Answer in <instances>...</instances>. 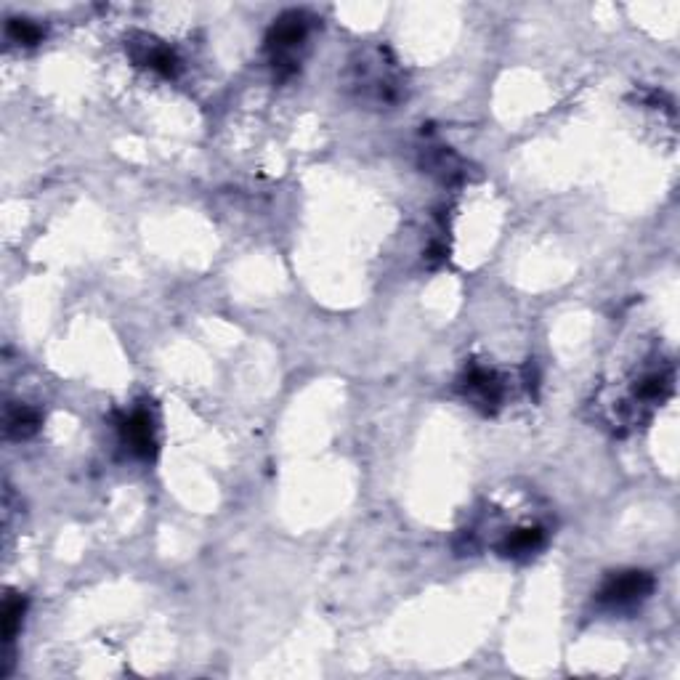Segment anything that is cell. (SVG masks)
<instances>
[{
    "mask_svg": "<svg viewBox=\"0 0 680 680\" xmlns=\"http://www.w3.org/2000/svg\"><path fill=\"white\" fill-rule=\"evenodd\" d=\"M40 423H43V415H40L35 407H30V404H14V407H8L6 410V436L8 439H30V436H35L40 428Z\"/></svg>",
    "mask_w": 680,
    "mask_h": 680,
    "instance_id": "cell-8",
    "label": "cell"
},
{
    "mask_svg": "<svg viewBox=\"0 0 680 680\" xmlns=\"http://www.w3.org/2000/svg\"><path fill=\"white\" fill-rule=\"evenodd\" d=\"M131 56L141 67L163 75V78H176L178 75V56L168 46H160L155 40L144 38L141 43H131Z\"/></svg>",
    "mask_w": 680,
    "mask_h": 680,
    "instance_id": "cell-6",
    "label": "cell"
},
{
    "mask_svg": "<svg viewBox=\"0 0 680 680\" xmlns=\"http://www.w3.org/2000/svg\"><path fill=\"white\" fill-rule=\"evenodd\" d=\"M673 391V378L667 372H646L638 383H635L633 396L643 404H662L667 399V394Z\"/></svg>",
    "mask_w": 680,
    "mask_h": 680,
    "instance_id": "cell-9",
    "label": "cell"
},
{
    "mask_svg": "<svg viewBox=\"0 0 680 680\" xmlns=\"http://www.w3.org/2000/svg\"><path fill=\"white\" fill-rule=\"evenodd\" d=\"M380 51H378V59L375 62H367V59H362V62L356 64V88H359V93H362V99H370L375 101L378 107H383V104H396V101L402 99V83L391 75V64H386L383 59H380Z\"/></svg>",
    "mask_w": 680,
    "mask_h": 680,
    "instance_id": "cell-3",
    "label": "cell"
},
{
    "mask_svg": "<svg viewBox=\"0 0 680 680\" xmlns=\"http://www.w3.org/2000/svg\"><path fill=\"white\" fill-rule=\"evenodd\" d=\"M311 32V19L303 11H287L274 19L269 35H266V51H269L271 67L279 80L293 78L301 67V48L306 46Z\"/></svg>",
    "mask_w": 680,
    "mask_h": 680,
    "instance_id": "cell-1",
    "label": "cell"
},
{
    "mask_svg": "<svg viewBox=\"0 0 680 680\" xmlns=\"http://www.w3.org/2000/svg\"><path fill=\"white\" fill-rule=\"evenodd\" d=\"M460 391L465 394L473 407H481L484 412H495L505 399L503 380L497 378V372L481 367V364H471L460 378Z\"/></svg>",
    "mask_w": 680,
    "mask_h": 680,
    "instance_id": "cell-4",
    "label": "cell"
},
{
    "mask_svg": "<svg viewBox=\"0 0 680 680\" xmlns=\"http://www.w3.org/2000/svg\"><path fill=\"white\" fill-rule=\"evenodd\" d=\"M6 35L11 43H16V46H38L40 40H43V27L35 22H30V19H11L6 27Z\"/></svg>",
    "mask_w": 680,
    "mask_h": 680,
    "instance_id": "cell-11",
    "label": "cell"
},
{
    "mask_svg": "<svg viewBox=\"0 0 680 680\" xmlns=\"http://www.w3.org/2000/svg\"><path fill=\"white\" fill-rule=\"evenodd\" d=\"M24 611H27V601L22 595H8L3 601V611H0V630H3V643H11L16 633L22 630Z\"/></svg>",
    "mask_w": 680,
    "mask_h": 680,
    "instance_id": "cell-10",
    "label": "cell"
},
{
    "mask_svg": "<svg viewBox=\"0 0 680 680\" xmlns=\"http://www.w3.org/2000/svg\"><path fill=\"white\" fill-rule=\"evenodd\" d=\"M654 577L641 569H627V572L611 574L609 580L603 582L595 601L598 606L609 611H627L641 606L651 593H654Z\"/></svg>",
    "mask_w": 680,
    "mask_h": 680,
    "instance_id": "cell-2",
    "label": "cell"
},
{
    "mask_svg": "<svg viewBox=\"0 0 680 680\" xmlns=\"http://www.w3.org/2000/svg\"><path fill=\"white\" fill-rule=\"evenodd\" d=\"M120 436H123L125 447L131 449L136 457H141V460H152L155 457V423H152V415L147 410H133L131 415H125L120 420Z\"/></svg>",
    "mask_w": 680,
    "mask_h": 680,
    "instance_id": "cell-5",
    "label": "cell"
},
{
    "mask_svg": "<svg viewBox=\"0 0 680 680\" xmlns=\"http://www.w3.org/2000/svg\"><path fill=\"white\" fill-rule=\"evenodd\" d=\"M542 545H545V529L521 526V529L505 534V540L497 545V553L503 558H513V561H524V558H532L537 550H542Z\"/></svg>",
    "mask_w": 680,
    "mask_h": 680,
    "instance_id": "cell-7",
    "label": "cell"
}]
</instances>
